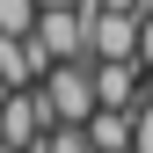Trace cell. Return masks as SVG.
I'll use <instances>...</instances> for the list:
<instances>
[{"mask_svg":"<svg viewBox=\"0 0 153 153\" xmlns=\"http://www.w3.org/2000/svg\"><path fill=\"white\" fill-rule=\"evenodd\" d=\"M36 36H44L51 59H95V44H88V7H44V15H36Z\"/></svg>","mask_w":153,"mask_h":153,"instance_id":"cell-4","label":"cell"},{"mask_svg":"<svg viewBox=\"0 0 153 153\" xmlns=\"http://www.w3.org/2000/svg\"><path fill=\"white\" fill-rule=\"evenodd\" d=\"M95 66V95H102V109H139L146 102V80L153 73L139 59H88Z\"/></svg>","mask_w":153,"mask_h":153,"instance_id":"cell-3","label":"cell"},{"mask_svg":"<svg viewBox=\"0 0 153 153\" xmlns=\"http://www.w3.org/2000/svg\"><path fill=\"white\" fill-rule=\"evenodd\" d=\"M44 7H88V0H44Z\"/></svg>","mask_w":153,"mask_h":153,"instance_id":"cell-11","label":"cell"},{"mask_svg":"<svg viewBox=\"0 0 153 153\" xmlns=\"http://www.w3.org/2000/svg\"><path fill=\"white\" fill-rule=\"evenodd\" d=\"M131 146H139V153H153V95L131 109Z\"/></svg>","mask_w":153,"mask_h":153,"instance_id":"cell-8","label":"cell"},{"mask_svg":"<svg viewBox=\"0 0 153 153\" xmlns=\"http://www.w3.org/2000/svg\"><path fill=\"white\" fill-rule=\"evenodd\" d=\"M36 153H95V139H88V124H51Z\"/></svg>","mask_w":153,"mask_h":153,"instance_id":"cell-6","label":"cell"},{"mask_svg":"<svg viewBox=\"0 0 153 153\" xmlns=\"http://www.w3.org/2000/svg\"><path fill=\"white\" fill-rule=\"evenodd\" d=\"M88 7H146V0H88Z\"/></svg>","mask_w":153,"mask_h":153,"instance_id":"cell-10","label":"cell"},{"mask_svg":"<svg viewBox=\"0 0 153 153\" xmlns=\"http://www.w3.org/2000/svg\"><path fill=\"white\" fill-rule=\"evenodd\" d=\"M36 15H44V0H0V29H15V36H29Z\"/></svg>","mask_w":153,"mask_h":153,"instance_id":"cell-7","label":"cell"},{"mask_svg":"<svg viewBox=\"0 0 153 153\" xmlns=\"http://www.w3.org/2000/svg\"><path fill=\"white\" fill-rule=\"evenodd\" d=\"M88 139L95 146H131V109H95V117H88Z\"/></svg>","mask_w":153,"mask_h":153,"instance_id":"cell-5","label":"cell"},{"mask_svg":"<svg viewBox=\"0 0 153 153\" xmlns=\"http://www.w3.org/2000/svg\"><path fill=\"white\" fill-rule=\"evenodd\" d=\"M146 7H153V0H146Z\"/></svg>","mask_w":153,"mask_h":153,"instance_id":"cell-12","label":"cell"},{"mask_svg":"<svg viewBox=\"0 0 153 153\" xmlns=\"http://www.w3.org/2000/svg\"><path fill=\"white\" fill-rule=\"evenodd\" d=\"M36 95H44L51 124H88L95 109H102V95H95V66H88V59H59L44 80H36Z\"/></svg>","mask_w":153,"mask_h":153,"instance_id":"cell-1","label":"cell"},{"mask_svg":"<svg viewBox=\"0 0 153 153\" xmlns=\"http://www.w3.org/2000/svg\"><path fill=\"white\" fill-rule=\"evenodd\" d=\"M139 66H146V73H153V7H146V15H139Z\"/></svg>","mask_w":153,"mask_h":153,"instance_id":"cell-9","label":"cell"},{"mask_svg":"<svg viewBox=\"0 0 153 153\" xmlns=\"http://www.w3.org/2000/svg\"><path fill=\"white\" fill-rule=\"evenodd\" d=\"M139 15H146V7H88V44H95V59H139Z\"/></svg>","mask_w":153,"mask_h":153,"instance_id":"cell-2","label":"cell"}]
</instances>
